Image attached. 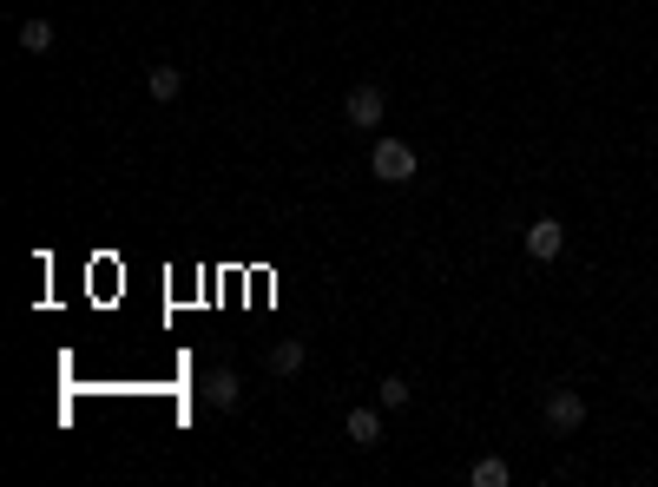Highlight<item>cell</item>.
<instances>
[{
	"instance_id": "1",
	"label": "cell",
	"mask_w": 658,
	"mask_h": 487,
	"mask_svg": "<svg viewBox=\"0 0 658 487\" xmlns=\"http://www.w3.org/2000/svg\"><path fill=\"white\" fill-rule=\"evenodd\" d=\"M415 172H422V158H415L408 139H376V152H369V178H382V185H408Z\"/></svg>"
},
{
	"instance_id": "2",
	"label": "cell",
	"mask_w": 658,
	"mask_h": 487,
	"mask_svg": "<svg viewBox=\"0 0 658 487\" xmlns=\"http://www.w3.org/2000/svg\"><path fill=\"white\" fill-rule=\"evenodd\" d=\"M343 119H349L356 132L382 126V119H389V93H382V86H349V99H343Z\"/></svg>"
},
{
	"instance_id": "3",
	"label": "cell",
	"mask_w": 658,
	"mask_h": 487,
	"mask_svg": "<svg viewBox=\"0 0 658 487\" xmlns=\"http://www.w3.org/2000/svg\"><path fill=\"white\" fill-rule=\"evenodd\" d=\"M540 415H547L553 435H573V428L586 422V395L580 389H547V409H540Z\"/></svg>"
},
{
	"instance_id": "4",
	"label": "cell",
	"mask_w": 658,
	"mask_h": 487,
	"mask_svg": "<svg viewBox=\"0 0 658 487\" xmlns=\"http://www.w3.org/2000/svg\"><path fill=\"white\" fill-rule=\"evenodd\" d=\"M560 251H566V224H560V218H533V224H527V257L553 264Z\"/></svg>"
},
{
	"instance_id": "5",
	"label": "cell",
	"mask_w": 658,
	"mask_h": 487,
	"mask_svg": "<svg viewBox=\"0 0 658 487\" xmlns=\"http://www.w3.org/2000/svg\"><path fill=\"white\" fill-rule=\"evenodd\" d=\"M204 402L231 415L237 402H244V382H237V369H211V376H204Z\"/></svg>"
},
{
	"instance_id": "6",
	"label": "cell",
	"mask_w": 658,
	"mask_h": 487,
	"mask_svg": "<svg viewBox=\"0 0 658 487\" xmlns=\"http://www.w3.org/2000/svg\"><path fill=\"white\" fill-rule=\"evenodd\" d=\"M303 362H310V349H303V336H283V343L270 349V376H297Z\"/></svg>"
},
{
	"instance_id": "7",
	"label": "cell",
	"mask_w": 658,
	"mask_h": 487,
	"mask_svg": "<svg viewBox=\"0 0 658 487\" xmlns=\"http://www.w3.org/2000/svg\"><path fill=\"white\" fill-rule=\"evenodd\" d=\"M349 441H356V448H376L382 441V409H349Z\"/></svg>"
},
{
	"instance_id": "8",
	"label": "cell",
	"mask_w": 658,
	"mask_h": 487,
	"mask_svg": "<svg viewBox=\"0 0 658 487\" xmlns=\"http://www.w3.org/2000/svg\"><path fill=\"white\" fill-rule=\"evenodd\" d=\"M53 40H60L53 20H20V47H27V53H53Z\"/></svg>"
},
{
	"instance_id": "9",
	"label": "cell",
	"mask_w": 658,
	"mask_h": 487,
	"mask_svg": "<svg viewBox=\"0 0 658 487\" xmlns=\"http://www.w3.org/2000/svg\"><path fill=\"white\" fill-rule=\"evenodd\" d=\"M178 86H185V79H178V66H152V73H145V93H152L158 106H165V99H178Z\"/></svg>"
},
{
	"instance_id": "10",
	"label": "cell",
	"mask_w": 658,
	"mask_h": 487,
	"mask_svg": "<svg viewBox=\"0 0 658 487\" xmlns=\"http://www.w3.org/2000/svg\"><path fill=\"white\" fill-rule=\"evenodd\" d=\"M468 481H474V487H507V481H514V468L487 455V461H474V474H468Z\"/></svg>"
},
{
	"instance_id": "11",
	"label": "cell",
	"mask_w": 658,
	"mask_h": 487,
	"mask_svg": "<svg viewBox=\"0 0 658 487\" xmlns=\"http://www.w3.org/2000/svg\"><path fill=\"white\" fill-rule=\"evenodd\" d=\"M376 395H382V409H408V376H389Z\"/></svg>"
}]
</instances>
